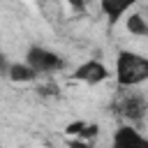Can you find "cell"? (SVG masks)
<instances>
[{"instance_id": "cell-1", "label": "cell", "mask_w": 148, "mask_h": 148, "mask_svg": "<svg viewBox=\"0 0 148 148\" xmlns=\"http://www.w3.org/2000/svg\"><path fill=\"white\" fill-rule=\"evenodd\" d=\"M148 79V60L134 51H120L116 58V81L120 88L141 86Z\"/></svg>"}, {"instance_id": "cell-2", "label": "cell", "mask_w": 148, "mask_h": 148, "mask_svg": "<svg viewBox=\"0 0 148 148\" xmlns=\"http://www.w3.org/2000/svg\"><path fill=\"white\" fill-rule=\"evenodd\" d=\"M25 65L35 72V74H49V72H58L65 67V60L44 46H30L25 53Z\"/></svg>"}, {"instance_id": "cell-3", "label": "cell", "mask_w": 148, "mask_h": 148, "mask_svg": "<svg viewBox=\"0 0 148 148\" xmlns=\"http://www.w3.org/2000/svg\"><path fill=\"white\" fill-rule=\"evenodd\" d=\"M106 76H109V69L99 60H86V62H81L74 69V79L76 81H83V83H90V86L102 83Z\"/></svg>"}, {"instance_id": "cell-4", "label": "cell", "mask_w": 148, "mask_h": 148, "mask_svg": "<svg viewBox=\"0 0 148 148\" xmlns=\"http://www.w3.org/2000/svg\"><path fill=\"white\" fill-rule=\"evenodd\" d=\"M118 113L125 116L130 123L132 120H141L143 113H146V97L141 92H127L118 102Z\"/></svg>"}, {"instance_id": "cell-5", "label": "cell", "mask_w": 148, "mask_h": 148, "mask_svg": "<svg viewBox=\"0 0 148 148\" xmlns=\"http://www.w3.org/2000/svg\"><path fill=\"white\" fill-rule=\"evenodd\" d=\"M111 148H148V141L143 139V134L139 130H134L132 125H120L113 134V143Z\"/></svg>"}, {"instance_id": "cell-6", "label": "cell", "mask_w": 148, "mask_h": 148, "mask_svg": "<svg viewBox=\"0 0 148 148\" xmlns=\"http://www.w3.org/2000/svg\"><path fill=\"white\" fill-rule=\"evenodd\" d=\"M130 7H132V0H125V2H113V0H102L99 2V9L104 12V16L111 21V23H116L125 12H130Z\"/></svg>"}, {"instance_id": "cell-7", "label": "cell", "mask_w": 148, "mask_h": 148, "mask_svg": "<svg viewBox=\"0 0 148 148\" xmlns=\"http://www.w3.org/2000/svg\"><path fill=\"white\" fill-rule=\"evenodd\" d=\"M7 76H9L12 81H16V83H25V81H35V79H37V74H35L25 62H14V65H9V67H7Z\"/></svg>"}, {"instance_id": "cell-8", "label": "cell", "mask_w": 148, "mask_h": 148, "mask_svg": "<svg viewBox=\"0 0 148 148\" xmlns=\"http://www.w3.org/2000/svg\"><path fill=\"white\" fill-rule=\"evenodd\" d=\"M125 23H127V30L132 35H136V37H146L148 35V23H146V18L141 14H130Z\"/></svg>"}, {"instance_id": "cell-9", "label": "cell", "mask_w": 148, "mask_h": 148, "mask_svg": "<svg viewBox=\"0 0 148 148\" xmlns=\"http://www.w3.org/2000/svg\"><path fill=\"white\" fill-rule=\"evenodd\" d=\"M83 127H86V123H83V120H76V123H69V125L65 127V132H67L69 136H74V139H76V136L83 132Z\"/></svg>"}, {"instance_id": "cell-10", "label": "cell", "mask_w": 148, "mask_h": 148, "mask_svg": "<svg viewBox=\"0 0 148 148\" xmlns=\"http://www.w3.org/2000/svg\"><path fill=\"white\" fill-rule=\"evenodd\" d=\"M67 146H69V148H90V143H88V141H81V139H69Z\"/></svg>"}, {"instance_id": "cell-11", "label": "cell", "mask_w": 148, "mask_h": 148, "mask_svg": "<svg viewBox=\"0 0 148 148\" xmlns=\"http://www.w3.org/2000/svg\"><path fill=\"white\" fill-rule=\"evenodd\" d=\"M7 67H9V65H7V58H5L2 51H0V74H7Z\"/></svg>"}]
</instances>
